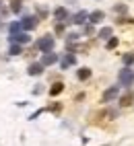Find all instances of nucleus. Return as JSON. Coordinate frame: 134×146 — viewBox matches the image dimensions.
Returning a JSON list of instances; mask_svg holds the SVG:
<instances>
[{
  "label": "nucleus",
  "instance_id": "f257e3e1",
  "mask_svg": "<svg viewBox=\"0 0 134 146\" xmlns=\"http://www.w3.org/2000/svg\"><path fill=\"white\" fill-rule=\"evenodd\" d=\"M37 50H41L43 54L52 52V50H54V37H52V35H43L41 39L37 41Z\"/></svg>",
  "mask_w": 134,
  "mask_h": 146
},
{
  "label": "nucleus",
  "instance_id": "f03ea898",
  "mask_svg": "<svg viewBox=\"0 0 134 146\" xmlns=\"http://www.w3.org/2000/svg\"><path fill=\"white\" fill-rule=\"evenodd\" d=\"M132 82H134V74H132V70H122L120 72V84L122 86H132Z\"/></svg>",
  "mask_w": 134,
  "mask_h": 146
},
{
  "label": "nucleus",
  "instance_id": "7ed1b4c3",
  "mask_svg": "<svg viewBox=\"0 0 134 146\" xmlns=\"http://www.w3.org/2000/svg\"><path fill=\"white\" fill-rule=\"evenodd\" d=\"M8 39H11L13 43H19V45H25V43H29V41H31V37L27 35V33H21V31H19V33H13L11 37H8Z\"/></svg>",
  "mask_w": 134,
  "mask_h": 146
},
{
  "label": "nucleus",
  "instance_id": "20e7f679",
  "mask_svg": "<svg viewBox=\"0 0 134 146\" xmlns=\"http://www.w3.org/2000/svg\"><path fill=\"white\" fill-rule=\"evenodd\" d=\"M37 23H39V19L37 17H25L21 21V29H25V31H29V29H35Z\"/></svg>",
  "mask_w": 134,
  "mask_h": 146
},
{
  "label": "nucleus",
  "instance_id": "39448f33",
  "mask_svg": "<svg viewBox=\"0 0 134 146\" xmlns=\"http://www.w3.org/2000/svg\"><path fill=\"white\" fill-rule=\"evenodd\" d=\"M56 62H58V56H56L54 52H47V54H43L41 56V66H52V64H56Z\"/></svg>",
  "mask_w": 134,
  "mask_h": 146
},
{
  "label": "nucleus",
  "instance_id": "423d86ee",
  "mask_svg": "<svg viewBox=\"0 0 134 146\" xmlns=\"http://www.w3.org/2000/svg\"><path fill=\"white\" fill-rule=\"evenodd\" d=\"M118 86H111V89H107L103 93V97H101V103H107V101H111V99H116V95H118Z\"/></svg>",
  "mask_w": 134,
  "mask_h": 146
},
{
  "label": "nucleus",
  "instance_id": "0eeeda50",
  "mask_svg": "<svg viewBox=\"0 0 134 146\" xmlns=\"http://www.w3.org/2000/svg\"><path fill=\"white\" fill-rule=\"evenodd\" d=\"M87 19H89L87 13H85V11H79V13L72 17V21H70V23H74V25H83V23H87Z\"/></svg>",
  "mask_w": 134,
  "mask_h": 146
},
{
  "label": "nucleus",
  "instance_id": "6e6552de",
  "mask_svg": "<svg viewBox=\"0 0 134 146\" xmlns=\"http://www.w3.org/2000/svg\"><path fill=\"white\" fill-rule=\"evenodd\" d=\"M132 103H134V93H132V91H128V93L120 99V105H122V107H130Z\"/></svg>",
  "mask_w": 134,
  "mask_h": 146
},
{
  "label": "nucleus",
  "instance_id": "1a4fd4ad",
  "mask_svg": "<svg viewBox=\"0 0 134 146\" xmlns=\"http://www.w3.org/2000/svg\"><path fill=\"white\" fill-rule=\"evenodd\" d=\"M76 62V58L72 56V54H66L64 58H62V68H64V70H66V68H68V66H72Z\"/></svg>",
  "mask_w": 134,
  "mask_h": 146
},
{
  "label": "nucleus",
  "instance_id": "9d476101",
  "mask_svg": "<svg viewBox=\"0 0 134 146\" xmlns=\"http://www.w3.org/2000/svg\"><path fill=\"white\" fill-rule=\"evenodd\" d=\"M103 17H105V15H103L101 11H95V13H91V15H89V21H91V25H95V23L103 21Z\"/></svg>",
  "mask_w": 134,
  "mask_h": 146
},
{
  "label": "nucleus",
  "instance_id": "9b49d317",
  "mask_svg": "<svg viewBox=\"0 0 134 146\" xmlns=\"http://www.w3.org/2000/svg\"><path fill=\"white\" fill-rule=\"evenodd\" d=\"M27 72H29L31 76H37V74H41V72H43V66H41V64H31Z\"/></svg>",
  "mask_w": 134,
  "mask_h": 146
},
{
  "label": "nucleus",
  "instance_id": "f8f14e48",
  "mask_svg": "<svg viewBox=\"0 0 134 146\" xmlns=\"http://www.w3.org/2000/svg\"><path fill=\"white\" fill-rule=\"evenodd\" d=\"M62 91H64V84H62V82H54V84H52V89H50V95L56 97V95H60Z\"/></svg>",
  "mask_w": 134,
  "mask_h": 146
},
{
  "label": "nucleus",
  "instance_id": "ddd939ff",
  "mask_svg": "<svg viewBox=\"0 0 134 146\" xmlns=\"http://www.w3.org/2000/svg\"><path fill=\"white\" fill-rule=\"evenodd\" d=\"M76 76H79V80H87V78H91V70L89 68H81V70L76 72Z\"/></svg>",
  "mask_w": 134,
  "mask_h": 146
},
{
  "label": "nucleus",
  "instance_id": "4468645a",
  "mask_svg": "<svg viewBox=\"0 0 134 146\" xmlns=\"http://www.w3.org/2000/svg\"><path fill=\"white\" fill-rule=\"evenodd\" d=\"M54 17L58 19V21H66V19H68V13H66V8H56Z\"/></svg>",
  "mask_w": 134,
  "mask_h": 146
},
{
  "label": "nucleus",
  "instance_id": "2eb2a0df",
  "mask_svg": "<svg viewBox=\"0 0 134 146\" xmlns=\"http://www.w3.org/2000/svg\"><path fill=\"white\" fill-rule=\"evenodd\" d=\"M99 37H101V39H109V37H111V27H103L99 31Z\"/></svg>",
  "mask_w": 134,
  "mask_h": 146
},
{
  "label": "nucleus",
  "instance_id": "dca6fc26",
  "mask_svg": "<svg viewBox=\"0 0 134 146\" xmlns=\"http://www.w3.org/2000/svg\"><path fill=\"white\" fill-rule=\"evenodd\" d=\"M8 54H11V56H19V54H23V50H21V45H19V43H13L11 50H8Z\"/></svg>",
  "mask_w": 134,
  "mask_h": 146
},
{
  "label": "nucleus",
  "instance_id": "f3484780",
  "mask_svg": "<svg viewBox=\"0 0 134 146\" xmlns=\"http://www.w3.org/2000/svg\"><path fill=\"white\" fill-rule=\"evenodd\" d=\"M118 25H134V19L132 17H120L118 19Z\"/></svg>",
  "mask_w": 134,
  "mask_h": 146
},
{
  "label": "nucleus",
  "instance_id": "a211bd4d",
  "mask_svg": "<svg viewBox=\"0 0 134 146\" xmlns=\"http://www.w3.org/2000/svg\"><path fill=\"white\" fill-rule=\"evenodd\" d=\"M21 8H23L21 0H15V2H13V6H11V11H13V13H21Z\"/></svg>",
  "mask_w": 134,
  "mask_h": 146
},
{
  "label": "nucleus",
  "instance_id": "6ab92c4d",
  "mask_svg": "<svg viewBox=\"0 0 134 146\" xmlns=\"http://www.w3.org/2000/svg\"><path fill=\"white\" fill-rule=\"evenodd\" d=\"M60 109H62L60 103H52L50 107H47V111H52V113H60Z\"/></svg>",
  "mask_w": 134,
  "mask_h": 146
},
{
  "label": "nucleus",
  "instance_id": "aec40b11",
  "mask_svg": "<svg viewBox=\"0 0 134 146\" xmlns=\"http://www.w3.org/2000/svg\"><path fill=\"white\" fill-rule=\"evenodd\" d=\"M124 64H126V66L134 64V54H126V56H124Z\"/></svg>",
  "mask_w": 134,
  "mask_h": 146
},
{
  "label": "nucleus",
  "instance_id": "412c9836",
  "mask_svg": "<svg viewBox=\"0 0 134 146\" xmlns=\"http://www.w3.org/2000/svg\"><path fill=\"white\" fill-rule=\"evenodd\" d=\"M19 31H21V23H11V35L19 33Z\"/></svg>",
  "mask_w": 134,
  "mask_h": 146
},
{
  "label": "nucleus",
  "instance_id": "4be33fe9",
  "mask_svg": "<svg viewBox=\"0 0 134 146\" xmlns=\"http://www.w3.org/2000/svg\"><path fill=\"white\" fill-rule=\"evenodd\" d=\"M116 45H118V37H111V39L107 41V50H113Z\"/></svg>",
  "mask_w": 134,
  "mask_h": 146
},
{
  "label": "nucleus",
  "instance_id": "5701e85b",
  "mask_svg": "<svg viewBox=\"0 0 134 146\" xmlns=\"http://www.w3.org/2000/svg\"><path fill=\"white\" fill-rule=\"evenodd\" d=\"M126 4H116V6H113V11H116V13H126Z\"/></svg>",
  "mask_w": 134,
  "mask_h": 146
},
{
  "label": "nucleus",
  "instance_id": "b1692460",
  "mask_svg": "<svg viewBox=\"0 0 134 146\" xmlns=\"http://www.w3.org/2000/svg\"><path fill=\"white\" fill-rule=\"evenodd\" d=\"M37 15H39L41 19H45V17H47V8H41V6H39V8H37Z\"/></svg>",
  "mask_w": 134,
  "mask_h": 146
},
{
  "label": "nucleus",
  "instance_id": "393cba45",
  "mask_svg": "<svg viewBox=\"0 0 134 146\" xmlns=\"http://www.w3.org/2000/svg\"><path fill=\"white\" fill-rule=\"evenodd\" d=\"M56 33H58V35H62V33H64V25H62V23L56 25Z\"/></svg>",
  "mask_w": 134,
  "mask_h": 146
},
{
  "label": "nucleus",
  "instance_id": "a878e982",
  "mask_svg": "<svg viewBox=\"0 0 134 146\" xmlns=\"http://www.w3.org/2000/svg\"><path fill=\"white\" fill-rule=\"evenodd\" d=\"M85 33L91 35V33H93V25H87V27H85Z\"/></svg>",
  "mask_w": 134,
  "mask_h": 146
},
{
  "label": "nucleus",
  "instance_id": "bb28decb",
  "mask_svg": "<svg viewBox=\"0 0 134 146\" xmlns=\"http://www.w3.org/2000/svg\"><path fill=\"white\" fill-rule=\"evenodd\" d=\"M33 93H35V95H39V93H41V84H37L35 89H33Z\"/></svg>",
  "mask_w": 134,
  "mask_h": 146
},
{
  "label": "nucleus",
  "instance_id": "cd10ccee",
  "mask_svg": "<svg viewBox=\"0 0 134 146\" xmlns=\"http://www.w3.org/2000/svg\"><path fill=\"white\" fill-rule=\"evenodd\" d=\"M0 25H2V23H0Z\"/></svg>",
  "mask_w": 134,
  "mask_h": 146
}]
</instances>
